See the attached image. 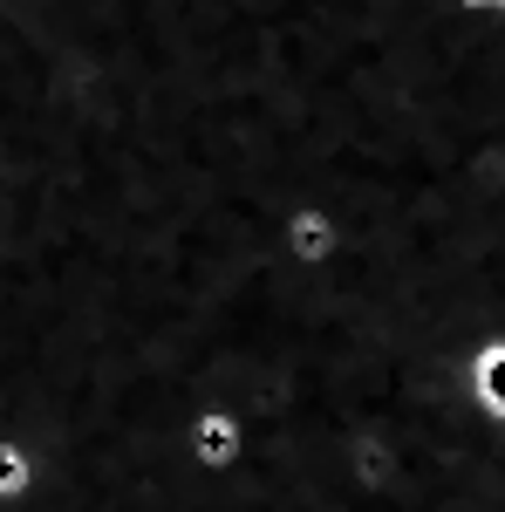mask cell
Wrapping results in <instances>:
<instances>
[{
  "label": "cell",
  "mask_w": 505,
  "mask_h": 512,
  "mask_svg": "<svg viewBox=\"0 0 505 512\" xmlns=\"http://www.w3.org/2000/svg\"><path fill=\"white\" fill-rule=\"evenodd\" d=\"M41 492V451L28 437H0V512L28 506Z\"/></svg>",
  "instance_id": "1"
}]
</instances>
